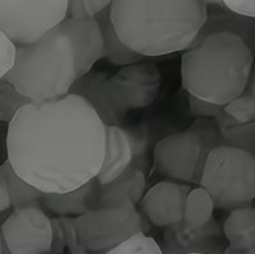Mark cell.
<instances>
[{
    "mask_svg": "<svg viewBox=\"0 0 255 254\" xmlns=\"http://www.w3.org/2000/svg\"><path fill=\"white\" fill-rule=\"evenodd\" d=\"M7 161L42 193H65L97 178L106 150V125L84 98L30 102L7 129Z\"/></svg>",
    "mask_w": 255,
    "mask_h": 254,
    "instance_id": "6da1fadb",
    "label": "cell"
},
{
    "mask_svg": "<svg viewBox=\"0 0 255 254\" xmlns=\"http://www.w3.org/2000/svg\"><path fill=\"white\" fill-rule=\"evenodd\" d=\"M110 8L118 37L144 57L187 50L208 18L205 0H113Z\"/></svg>",
    "mask_w": 255,
    "mask_h": 254,
    "instance_id": "7a4b0ae2",
    "label": "cell"
},
{
    "mask_svg": "<svg viewBox=\"0 0 255 254\" xmlns=\"http://www.w3.org/2000/svg\"><path fill=\"white\" fill-rule=\"evenodd\" d=\"M254 56L238 35H208L182 54V86L189 95L224 108L246 91Z\"/></svg>",
    "mask_w": 255,
    "mask_h": 254,
    "instance_id": "3957f363",
    "label": "cell"
},
{
    "mask_svg": "<svg viewBox=\"0 0 255 254\" xmlns=\"http://www.w3.org/2000/svg\"><path fill=\"white\" fill-rule=\"evenodd\" d=\"M78 79L74 38L65 19L29 45H18V59L5 80L31 102L68 95Z\"/></svg>",
    "mask_w": 255,
    "mask_h": 254,
    "instance_id": "277c9868",
    "label": "cell"
},
{
    "mask_svg": "<svg viewBox=\"0 0 255 254\" xmlns=\"http://www.w3.org/2000/svg\"><path fill=\"white\" fill-rule=\"evenodd\" d=\"M162 86L160 71L153 63H136L108 73L89 72L76 79L69 94L84 98L93 106L106 127H121L130 110L149 106Z\"/></svg>",
    "mask_w": 255,
    "mask_h": 254,
    "instance_id": "5b68a950",
    "label": "cell"
},
{
    "mask_svg": "<svg viewBox=\"0 0 255 254\" xmlns=\"http://www.w3.org/2000/svg\"><path fill=\"white\" fill-rule=\"evenodd\" d=\"M216 118H197L185 132L164 137L153 147V169L162 176L182 184L201 182L208 157L221 146Z\"/></svg>",
    "mask_w": 255,
    "mask_h": 254,
    "instance_id": "8992f818",
    "label": "cell"
},
{
    "mask_svg": "<svg viewBox=\"0 0 255 254\" xmlns=\"http://www.w3.org/2000/svg\"><path fill=\"white\" fill-rule=\"evenodd\" d=\"M219 210L251 207L255 200V155L239 147L221 144L209 154L201 182Z\"/></svg>",
    "mask_w": 255,
    "mask_h": 254,
    "instance_id": "52a82bcc",
    "label": "cell"
},
{
    "mask_svg": "<svg viewBox=\"0 0 255 254\" xmlns=\"http://www.w3.org/2000/svg\"><path fill=\"white\" fill-rule=\"evenodd\" d=\"M79 238L90 253H106L133 238L145 234L142 214L130 200L99 206L75 218Z\"/></svg>",
    "mask_w": 255,
    "mask_h": 254,
    "instance_id": "ba28073f",
    "label": "cell"
},
{
    "mask_svg": "<svg viewBox=\"0 0 255 254\" xmlns=\"http://www.w3.org/2000/svg\"><path fill=\"white\" fill-rule=\"evenodd\" d=\"M68 18V0H0V31L29 45Z\"/></svg>",
    "mask_w": 255,
    "mask_h": 254,
    "instance_id": "9c48e42d",
    "label": "cell"
},
{
    "mask_svg": "<svg viewBox=\"0 0 255 254\" xmlns=\"http://www.w3.org/2000/svg\"><path fill=\"white\" fill-rule=\"evenodd\" d=\"M52 218L41 206L16 208L1 223L0 241L11 254H49Z\"/></svg>",
    "mask_w": 255,
    "mask_h": 254,
    "instance_id": "30bf717a",
    "label": "cell"
},
{
    "mask_svg": "<svg viewBox=\"0 0 255 254\" xmlns=\"http://www.w3.org/2000/svg\"><path fill=\"white\" fill-rule=\"evenodd\" d=\"M147 155V131L144 128L127 129L106 127V150L101 171L97 176L99 185H108L128 171L142 170Z\"/></svg>",
    "mask_w": 255,
    "mask_h": 254,
    "instance_id": "8fae6325",
    "label": "cell"
},
{
    "mask_svg": "<svg viewBox=\"0 0 255 254\" xmlns=\"http://www.w3.org/2000/svg\"><path fill=\"white\" fill-rule=\"evenodd\" d=\"M224 233L216 220L201 227H189L183 222L167 227L160 245L163 254H224Z\"/></svg>",
    "mask_w": 255,
    "mask_h": 254,
    "instance_id": "7c38bea8",
    "label": "cell"
},
{
    "mask_svg": "<svg viewBox=\"0 0 255 254\" xmlns=\"http://www.w3.org/2000/svg\"><path fill=\"white\" fill-rule=\"evenodd\" d=\"M190 185L175 181H162L153 185L140 201V212L156 227H170L183 220V212Z\"/></svg>",
    "mask_w": 255,
    "mask_h": 254,
    "instance_id": "4fadbf2b",
    "label": "cell"
},
{
    "mask_svg": "<svg viewBox=\"0 0 255 254\" xmlns=\"http://www.w3.org/2000/svg\"><path fill=\"white\" fill-rule=\"evenodd\" d=\"M71 35L74 38L78 61V79L91 72L94 64L103 59L102 31L95 18L75 19L65 18Z\"/></svg>",
    "mask_w": 255,
    "mask_h": 254,
    "instance_id": "5bb4252c",
    "label": "cell"
},
{
    "mask_svg": "<svg viewBox=\"0 0 255 254\" xmlns=\"http://www.w3.org/2000/svg\"><path fill=\"white\" fill-rule=\"evenodd\" d=\"M215 33H231L238 35L255 54V18L235 14L228 10L226 5H209L206 22L194 44Z\"/></svg>",
    "mask_w": 255,
    "mask_h": 254,
    "instance_id": "9a60e30c",
    "label": "cell"
},
{
    "mask_svg": "<svg viewBox=\"0 0 255 254\" xmlns=\"http://www.w3.org/2000/svg\"><path fill=\"white\" fill-rule=\"evenodd\" d=\"M98 188L99 184L97 180H93L75 191L65 193H44L42 206L53 212L54 215L78 218L95 207Z\"/></svg>",
    "mask_w": 255,
    "mask_h": 254,
    "instance_id": "2e32d148",
    "label": "cell"
},
{
    "mask_svg": "<svg viewBox=\"0 0 255 254\" xmlns=\"http://www.w3.org/2000/svg\"><path fill=\"white\" fill-rule=\"evenodd\" d=\"M145 185H147V180H145L144 171H128L124 176L108 185H99L97 203H95L94 208L105 206V204H112V203L120 200H130L136 206H138L145 195L144 193Z\"/></svg>",
    "mask_w": 255,
    "mask_h": 254,
    "instance_id": "e0dca14e",
    "label": "cell"
},
{
    "mask_svg": "<svg viewBox=\"0 0 255 254\" xmlns=\"http://www.w3.org/2000/svg\"><path fill=\"white\" fill-rule=\"evenodd\" d=\"M95 19L98 22L101 31H102L103 46H105L103 59H106L114 65H123V67L142 61L144 56L128 48L118 37L117 31L114 29L113 20H112V8L110 7L97 15Z\"/></svg>",
    "mask_w": 255,
    "mask_h": 254,
    "instance_id": "ac0fdd59",
    "label": "cell"
},
{
    "mask_svg": "<svg viewBox=\"0 0 255 254\" xmlns=\"http://www.w3.org/2000/svg\"><path fill=\"white\" fill-rule=\"evenodd\" d=\"M223 233L232 249L249 250L255 248V208L246 207L231 211L223 226Z\"/></svg>",
    "mask_w": 255,
    "mask_h": 254,
    "instance_id": "d6986e66",
    "label": "cell"
},
{
    "mask_svg": "<svg viewBox=\"0 0 255 254\" xmlns=\"http://www.w3.org/2000/svg\"><path fill=\"white\" fill-rule=\"evenodd\" d=\"M0 180L5 182V185L10 191L14 210L42 204L44 193L33 185H30L29 182H26L25 180H22L15 173L14 167L11 166L8 161L3 162L0 166Z\"/></svg>",
    "mask_w": 255,
    "mask_h": 254,
    "instance_id": "ffe728a7",
    "label": "cell"
},
{
    "mask_svg": "<svg viewBox=\"0 0 255 254\" xmlns=\"http://www.w3.org/2000/svg\"><path fill=\"white\" fill-rule=\"evenodd\" d=\"M215 201L202 186L193 188L187 196L185 212H183V223L189 227H201L206 225L213 218Z\"/></svg>",
    "mask_w": 255,
    "mask_h": 254,
    "instance_id": "44dd1931",
    "label": "cell"
},
{
    "mask_svg": "<svg viewBox=\"0 0 255 254\" xmlns=\"http://www.w3.org/2000/svg\"><path fill=\"white\" fill-rule=\"evenodd\" d=\"M31 102L16 88L5 80H0V118L1 122L10 124L22 108Z\"/></svg>",
    "mask_w": 255,
    "mask_h": 254,
    "instance_id": "7402d4cb",
    "label": "cell"
},
{
    "mask_svg": "<svg viewBox=\"0 0 255 254\" xmlns=\"http://www.w3.org/2000/svg\"><path fill=\"white\" fill-rule=\"evenodd\" d=\"M224 112L232 120L239 124H250L255 121V98L251 93H243L228 105L224 106Z\"/></svg>",
    "mask_w": 255,
    "mask_h": 254,
    "instance_id": "603a6c76",
    "label": "cell"
},
{
    "mask_svg": "<svg viewBox=\"0 0 255 254\" xmlns=\"http://www.w3.org/2000/svg\"><path fill=\"white\" fill-rule=\"evenodd\" d=\"M102 254H163L160 245L145 234L134 235L116 249Z\"/></svg>",
    "mask_w": 255,
    "mask_h": 254,
    "instance_id": "cb8c5ba5",
    "label": "cell"
},
{
    "mask_svg": "<svg viewBox=\"0 0 255 254\" xmlns=\"http://www.w3.org/2000/svg\"><path fill=\"white\" fill-rule=\"evenodd\" d=\"M112 4L113 0H68V16L75 19L95 18Z\"/></svg>",
    "mask_w": 255,
    "mask_h": 254,
    "instance_id": "d4e9b609",
    "label": "cell"
},
{
    "mask_svg": "<svg viewBox=\"0 0 255 254\" xmlns=\"http://www.w3.org/2000/svg\"><path fill=\"white\" fill-rule=\"evenodd\" d=\"M18 59V45L8 37L0 31V79L4 78L7 73L14 69Z\"/></svg>",
    "mask_w": 255,
    "mask_h": 254,
    "instance_id": "484cf974",
    "label": "cell"
},
{
    "mask_svg": "<svg viewBox=\"0 0 255 254\" xmlns=\"http://www.w3.org/2000/svg\"><path fill=\"white\" fill-rule=\"evenodd\" d=\"M61 223L64 227V234H65V244L71 254H87L89 252L84 249L83 245L79 238L78 229H76V222L75 218H68V216H60Z\"/></svg>",
    "mask_w": 255,
    "mask_h": 254,
    "instance_id": "4316f807",
    "label": "cell"
},
{
    "mask_svg": "<svg viewBox=\"0 0 255 254\" xmlns=\"http://www.w3.org/2000/svg\"><path fill=\"white\" fill-rule=\"evenodd\" d=\"M189 108L191 114L197 118H216L224 108L219 106L216 103L208 102L201 98L189 95Z\"/></svg>",
    "mask_w": 255,
    "mask_h": 254,
    "instance_id": "83f0119b",
    "label": "cell"
},
{
    "mask_svg": "<svg viewBox=\"0 0 255 254\" xmlns=\"http://www.w3.org/2000/svg\"><path fill=\"white\" fill-rule=\"evenodd\" d=\"M52 248L49 254H64V249L67 248L65 244V234H64V227L61 223V218H52Z\"/></svg>",
    "mask_w": 255,
    "mask_h": 254,
    "instance_id": "f1b7e54d",
    "label": "cell"
},
{
    "mask_svg": "<svg viewBox=\"0 0 255 254\" xmlns=\"http://www.w3.org/2000/svg\"><path fill=\"white\" fill-rule=\"evenodd\" d=\"M223 3L235 14L255 18V0H223Z\"/></svg>",
    "mask_w": 255,
    "mask_h": 254,
    "instance_id": "f546056e",
    "label": "cell"
},
{
    "mask_svg": "<svg viewBox=\"0 0 255 254\" xmlns=\"http://www.w3.org/2000/svg\"><path fill=\"white\" fill-rule=\"evenodd\" d=\"M11 207H12V201H11L10 191L5 185V182L0 180V211H1V214L10 210Z\"/></svg>",
    "mask_w": 255,
    "mask_h": 254,
    "instance_id": "4dcf8cb0",
    "label": "cell"
},
{
    "mask_svg": "<svg viewBox=\"0 0 255 254\" xmlns=\"http://www.w3.org/2000/svg\"><path fill=\"white\" fill-rule=\"evenodd\" d=\"M224 254H255V248L249 250H238V249H232V248H227Z\"/></svg>",
    "mask_w": 255,
    "mask_h": 254,
    "instance_id": "1f68e13d",
    "label": "cell"
},
{
    "mask_svg": "<svg viewBox=\"0 0 255 254\" xmlns=\"http://www.w3.org/2000/svg\"><path fill=\"white\" fill-rule=\"evenodd\" d=\"M242 128H243V131H246L247 133L255 135V121L250 122V124H242Z\"/></svg>",
    "mask_w": 255,
    "mask_h": 254,
    "instance_id": "d6a6232c",
    "label": "cell"
},
{
    "mask_svg": "<svg viewBox=\"0 0 255 254\" xmlns=\"http://www.w3.org/2000/svg\"><path fill=\"white\" fill-rule=\"evenodd\" d=\"M205 3L208 7L209 5H213V7H221V5H224L223 0H205Z\"/></svg>",
    "mask_w": 255,
    "mask_h": 254,
    "instance_id": "836d02e7",
    "label": "cell"
},
{
    "mask_svg": "<svg viewBox=\"0 0 255 254\" xmlns=\"http://www.w3.org/2000/svg\"><path fill=\"white\" fill-rule=\"evenodd\" d=\"M250 93H251V95H253V97L255 98V69H254V72H253V76H251Z\"/></svg>",
    "mask_w": 255,
    "mask_h": 254,
    "instance_id": "e575fe53",
    "label": "cell"
},
{
    "mask_svg": "<svg viewBox=\"0 0 255 254\" xmlns=\"http://www.w3.org/2000/svg\"><path fill=\"white\" fill-rule=\"evenodd\" d=\"M0 254H11L10 250L7 249V246L4 245V242L0 241Z\"/></svg>",
    "mask_w": 255,
    "mask_h": 254,
    "instance_id": "d590c367",
    "label": "cell"
}]
</instances>
